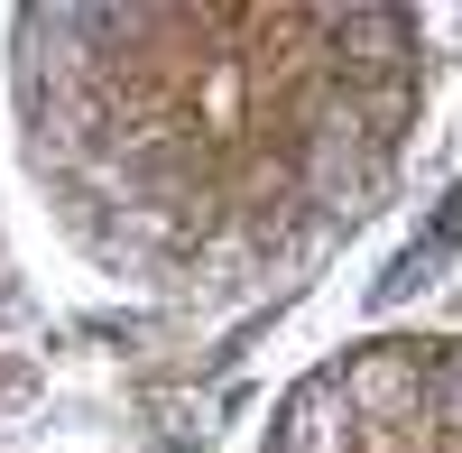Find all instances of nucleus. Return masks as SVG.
<instances>
[{"instance_id": "obj_1", "label": "nucleus", "mask_w": 462, "mask_h": 453, "mask_svg": "<svg viewBox=\"0 0 462 453\" xmlns=\"http://www.w3.org/2000/svg\"><path fill=\"white\" fill-rule=\"evenodd\" d=\"M10 139L74 269L250 306L398 195L426 121L416 10H10Z\"/></svg>"}, {"instance_id": "obj_2", "label": "nucleus", "mask_w": 462, "mask_h": 453, "mask_svg": "<svg viewBox=\"0 0 462 453\" xmlns=\"http://www.w3.org/2000/svg\"><path fill=\"white\" fill-rule=\"evenodd\" d=\"M259 453H462V333H370L315 361Z\"/></svg>"}]
</instances>
